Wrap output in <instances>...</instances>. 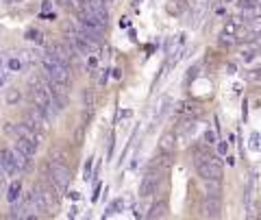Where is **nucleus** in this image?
Returning <instances> with one entry per match:
<instances>
[{"mask_svg": "<svg viewBox=\"0 0 261 220\" xmlns=\"http://www.w3.org/2000/svg\"><path fill=\"white\" fill-rule=\"evenodd\" d=\"M42 66H44V72L46 77L50 81H57V83H61L68 87L70 85V68L65 66L63 61H59L57 57H53L50 53L42 57Z\"/></svg>", "mask_w": 261, "mask_h": 220, "instance_id": "obj_1", "label": "nucleus"}, {"mask_svg": "<svg viewBox=\"0 0 261 220\" xmlns=\"http://www.w3.org/2000/svg\"><path fill=\"white\" fill-rule=\"evenodd\" d=\"M196 173L202 181H207V179H218V181H222V164L218 161V157L211 155L209 159H198L196 161Z\"/></svg>", "mask_w": 261, "mask_h": 220, "instance_id": "obj_2", "label": "nucleus"}, {"mask_svg": "<svg viewBox=\"0 0 261 220\" xmlns=\"http://www.w3.org/2000/svg\"><path fill=\"white\" fill-rule=\"evenodd\" d=\"M48 175H50V183H53L59 192H63L65 187L70 185L72 175H70V170L61 164V161H57V159L50 161V164H48Z\"/></svg>", "mask_w": 261, "mask_h": 220, "instance_id": "obj_3", "label": "nucleus"}, {"mask_svg": "<svg viewBox=\"0 0 261 220\" xmlns=\"http://www.w3.org/2000/svg\"><path fill=\"white\" fill-rule=\"evenodd\" d=\"M48 120H50V118H48V116H46V113H44L42 109H39V107H33V109H29V111H27V120H24V122H27L29 127L37 129V131L46 133Z\"/></svg>", "mask_w": 261, "mask_h": 220, "instance_id": "obj_4", "label": "nucleus"}, {"mask_svg": "<svg viewBox=\"0 0 261 220\" xmlns=\"http://www.w3.org/2000/svg\"><path fill=\"white\" fill-rule=\"evenodd\" d=\"M0 173H3V177L18 175V166H15V161H13V151H9V149L0 151Z\"/></svg>", "mask_w": 261, "mask_h": 220, "instance_id": "obj_5", "label": "nucleus"}, {"mask_svg": "<svg viewBox=\"0 0 261 220\" xmlns=\"http://www.w3.org/2000/svg\"><path fill=\"white\" fill-rule=\"evenodd\" d=\"M220 209H222V203H220V197H205V201H202V216L205 218H218L220 216Z\"/></svg>", "mask_w": 261, "mask_h": 220, "instance_id": "obj_6", "label": "nucleus"}, {"mask_svg": "<svg viewBox=\"0 0 261 220\" xmlns=\"http://www.w3.org/2000/svg\"><path fill=\"white\" fill-rule=\"evenodd\" d=\"M157 185H159V173H148L142 179V185H140V197H152L157 192Z\"/></svg>", "mask_w": 261, "mask_h": 220, "instance_id": "obj_7", "label": "nucleus"}, {"mask_svg": "<svg viewBox=\"0 0 261 220\" xmlns=\"http://www.w3.org/2000/svg\"><path fill=\"white\" fill-rule=\"evenodd\" d=\"M13 133L18 135V137H27V140H33V142H42V137H44V133L42 131H37V129H33V127H29L27 122H20V125H15L13 127Z\"/></svg>", "mask_w": 261, "mask_h": 220, "instance_id": "obj_8", "label": "nucleus"}, {"mask_svg": "<svg viewBox=\"0 0 261 220\" xmlns=\"http://www.w3.org/2000/svg\"><path fill=\"white\" fill-rule=\"evenodd\" d=\"M37 142L33 140H27V137H18V142H15V149H18L20 153H24L27 157H35L37 155Z\"/></svg>", "mask_w": 261, "mask_h": 220, "instance_id": "obj_9", "label": "nucleus"}, {"mask_svg": "<svg viewBox=\"0 0 261 220\" xmlns=\"http://www.w3.org/2000/svg\"><path fill=\"white\" fill-rule=\"evenodd\" d=\"M50 55H53V57H57L59 61H63L65 66H70L72 55H74V53H72L70 48H65L63 44H53V46H50Z\"/></svg>", "mask_w": 261, "mask_h": 220, "instance_id": "obj_10", "label": "nucleus"}, {"mask_svg": "<svg viewBox=\"0 0 261 220\" xmlns=\"http://www.w3.org/2000/svg\"><path fill=\"white\" fill-rule=\"evenodd\" d=\"M174 149H176V140L172 133H166L161 137L159 142V153H166V155H174Z\"/></svg>", "mask_w": 261, "mask_h": 220, "instance_id": "obj_11", "label": "nucleus"}, {"mask_svg": "<svg viewBox=\"0 0 261 220\" xmlns=\"http://www.w3.org/2000/svg\"><path fill=\"white\" fill-rule=\"evenodd\" d=\"M166 211H168V201L161 199V201H157L150 207V211L146 214V218H163V216H166Z\"/></svg>", "mask_w": 261, "mask_h": 220, "instance_id": "obj_12", "label": "nucleus"}, {"mask_svg": "<svg viewBox=\"0 0 261 220\" xmlns=\"http://www.w3.org/2000/svg\"><path fill=\"white\" fill-rule=\"evenodd\" d=\"M20 194H22V183L20 181H11L9 187H7V192H5V197L9 203H15L20 199Z\"/></svg>", "mask_w": 261, "mask_h": 220, "instance_id": "obj_13", "label": "nucleus"}, {"mask_svg": "<svg viewBox=\"0 0 261 220\" xmlns=\"http://www.w3.org/2000/svg\"><path fill=\"white\" fill-rule=\"evenodd\" d=\"M205 11H207V0H196L192 5V13H194V24H198L202 18H205Z\"/></svg>", "mask_w": 261, "mask_h": 220, "instance_id": "obj_14", "label": "nucleus"}, {"mask_svg": "<svg viewBox=\"0 0 261 220\" xmlns=\"http://www.w3.org/2000/svg\"><path fill=\"white\" fill-rule=\"evenodd\" d=\"M13 161H15V166H18V173H22V170H29V166H31V157H27V155L20 153L18 149L13 151Z\"/></svg>", "mask_w": 261, "mask_h": 220, "instance_id": "obj_15", "label": "nucleus"}, {"mask_svg": "<svg viewBox=\"0 0 261 220\" xmlns=\"http://www.w3.org/2000/svg\"><path fill=\"white\" fill-rule=\"evenodd\" d=\"M124 207H126V201H124V199H116V201H113V203H111V205H109V209H107V214H105V216L118 214V211H122V209H124Z\"/></svg>", "mask_w": 261, "mask_h": 220, "instance_id": "obj_16", "label": "nucleus"}, {"mask_svg": "<svg viewBox=\"0 0 261 220\" xmlns=\"http://www.w3.org/2000/svg\"><path fill=\"white\" fill-rule=\"evenodd\" d=\"M174 5H168V11L170 13H174V15H178V13H183L185 9H187V3L185 0H172Z\"/></svg>", "mask_w": 261, "mask_h": 220, "instance_id": "obj_17", "label": "nucleus"}, {"mask_svg": "<svg viewBox=\"0 0 261 220\" xmlns=\"http://www.w3.org/2000/svg\"><path fill=\"white\" fill-rule=\"evenodd\" d=\"M240 18H233L231 22H226V27H224V31H222V33H226V35H235V33H238V27H240Z\"/></svg>", "mask_w": 261, "mask_h": 220, "instance_id": "obj_18", "label": "nucleus"}, {"mask_svg": "<svg viewBox=\"0 0 261 220\" xmlns=\"http://www.w3.org/2000/svg\"><path fill=\"white\" fill-rule=\"evenodd\" d=\"M248 29L252 31V33H261V15H257V18L248 20Z\"/></svg>", "mask_w": 261, "mask_h": 220, "instance_id": "obj_19", "label": "nucleus"}, {"mask_svg": "<svg viewBox=\"0 0 261 220\" xmlns=\"http://www.w3.org/2000/svg\"><path fill=\"white\" fill-rule=\"evenodd\" d=\"M240 9H244V11H250V9H255V7L259 5V0H240Z\"/></svg>", "mask_w": 261, "mask_h": 220, "instance_id": "obj_20", "label": "nucleus"}, {"mask_svg": "<svg viewBox=\"0 0 261 220\" xmlns=\"http://www.w3.org/2000/svg\"><path fill=\"white\" fill-rule=\"evenodd\" d=\"M83 103H85L87 109L94 107V92H92V89H85V92H83Z\"/></svg>", "mask_w": 261, "mask_h": 220, "instance_id": "obj_21", "label": "nucleus"}, {"mask_svg": "<svg viewBox=\"0 0 261 220\" xmlns=\"http://www.w3.org/2000/svg\"><path fill=\"white\" fill-rule=\"evenodd\" d=\"M20 103V92L18 89H9V94H7V105H15Z\"/></svg>", "mask_w": 261, "mask_h": 220, "instance_id": "obj_22", "label": "nucleus"}, {"mask_svg": "<svg viewBox=\"0 0 261 220\" xmlns=\"http://www.w3.org/2000/svg\"><path fill=\"white\" fill-rule=\"evenodd\" d=\"M246 79L250 81V83H255V85H261V70H252L246 75Z\"/></svg>", "mask_w": 261, "mask_h": 220, "instance_id": "obj_23", "label": "nucleus"}, {"mask_svg": "<svg viewBox=\"0 0 261 220\" xmlns=\"http://www.w3.org/2000/svg\"><path fill=\"white\" fill-rule=\"evenodd\" d=\"M220 44H222V46H233V44H235V37L222 33V37H220Z\"/></svg>", "mask_w": 261, "mask_h": 220, "instance_id": "obj_24", "label": "nucleus"}, {"mask_svg": "<svg viewBox=\"0 0 261 220\" xmlns=\"http://www.w3.org/2000/svg\"><path fill=\"white\" fill-rule=\"evenodd\" d=\"M7 66H9V70L18 72V70H22V61L20 59H9V61H7Z\"/></svg>", "mask_w": 261, "mask_h": 220, "instance_id": "obj_25", "label": "nucleus"}, {"mask_svg": "<svg viewBox=\"0 0 261 220\" xmlns=\"http://www.w3.org/2000/svg\"><path fill=\"white\" fill-rule=\"evenodd\" d=\"M92 164H94V157H89V159H87V164H85V168H83L85 179H92Z\"/></svg>", "mask_w": 261, "mask_h": 220, "instance_id": "obj_26", "label": "nucleus"}, {"mask_svg": "<svg viewBox=\"0 0 261 220\" xmlns=\"http://www.w3.org/2000/svg\"><path fill=\"white\" fill-rule=\"evenodd\" d=\"M216 131H205V144L211 146V144H216Z\"/></svg>", "mask_w": 261, "mask_h": 220, "instance_id": "obj_27", "label": "nucleus"}, {"mask_svg": "<svg viewBox=\"0 0 261 220\" xmlns=\"http://www.w3.org/2000/svg\"><path fill=\"white\" fill-rule=\"evenodd\" d=\"M27 39H33V42H42V35H39V31H29L27 33Z\"/></svg>", "mask_w": 261, "mask_h": 220, "instance_id": "obj_28", "label": "nucleus"}, {"mask_svg": "<svg viewBox=\"0 0 261 220\" xmlns=\"http://www.w3.org/2000/svg\"><path fill=\"white\" fill-rule=\"evenodd\" d=\"M7 81H9V75H7V72H3V70H0V89H3V87L7 85Z\"/></svg>", "mask_w": 261, "mask_h": 220, "instance_id": "obj_29", "label": "nucleus"}, {"mask_svg": "<svg viewBox=\"0 0 261 220\" xmlns=\"http://www.w3.org/2000/svg\"><path fill=\"white\" fill-rule=\"evenodd\" d=\"M242 59L244 61H252V59H255V55H252V51H244L242 53Z\"/></svg>", "mask_w": 261, "mask_h": 220, "instance_id": "obj_30", "label": "nucleus"}, {"mask_svg": "<svg viewBox=\"0 0 261 220\" xmlns=\"http://www.w3.org/2000/svg\"><path fill=\"white\" fill-rule=\"evenodd\" d=\"M250 140H252V149H259V133H252V137H250Z\"/></svg>", "mask_w": 261, "mask_h": 220, "instance_id": "obj_31", "label": "nucleus"}, {"mask_svg": "<svg viewBox=\"0 0 261 220\" xmlns=\"http://www.w3.org/2000/svg\"><path fill=\"white\" fill-rule=\"evenodd\" d=\"M218 151H220V155H226V151H228V146H226V144H220V146H218Z\"/></svg>", "mask_w": 261, "mask_h": 220, "instance_id": "obj_32", "label": "nucleus"}, {"mask_svg": "<svg viewBox=\"0 0 261 220\" xmlns=\"http://www.w3.org/2000/svg\"><path fill=\"white\" fill-rule=\"evenodd\" d=\"M7 5H18V3H22V0H5Z\"/></svg>", "mask_w": 261, "mask_h": 220, "instance_id": "obj_33", "label": "nucleus"}, {"mask_svg": "<svg viewBox=\"0 0 261 220\" xmlns=\"http://www.w3.org/2000/svg\"><path fill=\"white\" fill-rule=\"evenodd\" d=\"M0 194H3V173H0Z\"/></svg>", "mask_w": 261, "mask_h": 220, "instance_id": "obj_34", "label": "nucleus"}, {"mask_svg": "<svg viewBox=\"0 0 261 220\" xmlns=\"http://www.w3.org/2000/svg\"><path fill=\"white\" fill-rule=\"evenodd\" d=\"M5 66V59H3V55H0V68H3Z\"/></svg>", "mask_w": 261, "mask_h": 220, "instance_id": "obj_35", "label": "nucleus"}, {"mask_svg": "<svg viewBox=\"0 0 261 220\" xmlns=\"http://www.w3.org/2000/svg\"><path fill=\"white\" fill-rule=\"evenodd\" d=\"M224 3H233V0H224Z\"/></svg>", "mask_w": 261, "mask_h": 220, "instance_id": "obj_36", "label": "nucleus"}, {"mask_svg": "<svg viewBox=\"0 0 261 220\" xmlns=\"http://www.w3.org/2000/svg\"><path fill=\"white\" fill-rule=\"evenodd\" d=\"M259 3H261V0H259Z\"/></svg>", "mask_w": 261, "mask_h": 220, "instance_id": "obj_37", "label": "nucleus"}]
</instances>
